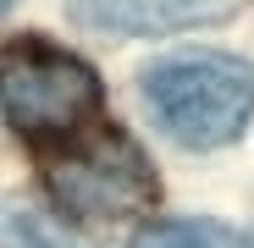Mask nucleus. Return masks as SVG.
<instances>
[{
    "label": "nucleus",
    "mask_w": 254,
    "mask_h": 248,
    "mask_svg": "<svg viewBox=\"0 0 254 248\" xmlns=\"http://www.w3.org/2000/svg\"><path fill=\"white\" fill-rule=\"evenodd\" d=\"M155 127L183 149H221L254 116V66L243 55L193 50L166 55L138 77Z\"/></svg>",
    "instance_id": "obj_1"
},
{
    "label": "nucleus",
    "mask_w": 254,
    "mask_h": 248,
    "mask_svg": "<svg viewBox=\"0 0 254 248\" xmlns=\"http://www.w3.org/2000/svg\"><path fill=\"white\" fill-rule=\"evenodd\" d=\"M0 110L33 144H66L100 110L94 66L50 45V39H11L0 50Z\"/></svg>",
    "instance_id": "obj_2"
},
{
    "label": "nucleus",
    "mask_w": 254,
    "mask_h": 248,
    "mask_svg": "<svg viewBox=\"0 0 254 248\" xmlns=\"http://www.w3.org/2000/svg\"><path fill=\"white\" fill-rule=\"evenodd\" d=\"M45 177L56 198L77 215H133L144 204H155V171L138 154V144L122 133L72 144L66 154L45 165Z\"/></svg>",
    "instance_id": "obj_3"
},
{
    "label": "nucleus",
    "mask_w": 254,
    "mask_h": 248,
    "mask_svg": "<svg viewBox=\"0 0 254 248\" xmlns=\"http://www.w3.org/2000/svg\"><path fill=\"white\" fill-rule=\"evenodd\" d=\"M243 0H72V11L105 33H177L199 22H221Z\"/></svg>",
    "instance_id": "obj_4"
},
{
    "label": "nucleus",
    "mask_w": 254,
    "mask_h": 248,
    "mask_svg": "<svg viewBox=\"0 0 254 248\" xmlns=\"http://www.w3.org/2000/svg\"><path fill=\"white\" fill-rule=\"evenodd\" d=\"M0 248H94V243L77 237L61 215L45 210V204L6 198L0 204Z\"/></svg>",
    "instance_id": "obj_5"
},
{
    "label": "nucleus",
    "mask_w": 254,
    "mask_h": 248,
    "mask_svg": "<svg viewBox=\"0 0 254 248\" xmlns=\"http://www.w3.org/2000/svg\"><path fill=\"white\" fill-rule=\"evenodd\" d=\"M133 248H254L243 232L204 221V215H183V221H155L133 237Z\"/></svg>",
    "instance_id": "obj_6"
},
{
    "label": "nucleus",
    "mask_w": 254,
    "mask_h": 248,
    "mask_svg": "<svg viewBox=\"0 0 254 248\" xmlns=\"http://www.w3.org/2000/svg\"><path fill=\"white\" fill-rule=\"evenodd\" d=\"M6 6H11V0H0V17H6Z\"/></svg>",
    "instance_id": "obj_7"
}]
</instances>
